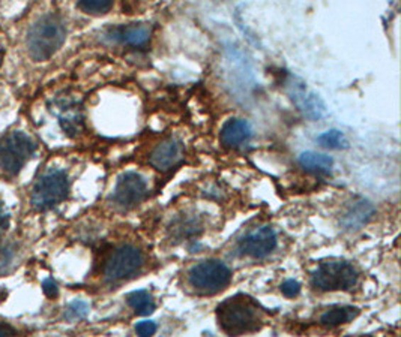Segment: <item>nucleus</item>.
Returning a JSON list of instances; mask_svg holds the SVG:
<instances>
[{
	"mask_svg": "<svg viewBox=\"0 0 401 337\" xmlns=\"http://www.w3.org/2000/svg\"><path fill=\"white\" fill-rule=\"evenodd\" d=\"M43 288H44V294L48 298H56L57 294H59V288H57V285L55 283L53 279H47L43 285Z\"/></svg>",
	"mask_w": 401,
	"mask_h": 337,
	"instance_id": "nucleus-24",
	"label": "nucleus"
},
{
	"mask_svg": "<svg viewBox=\"0 0 401 337\" xmlns=\"http://www.w3.org/2000/svg\"><path fill=\"white\" fill-rule=\"evenodd\" d=\"M275 248H277V234L270 227H262L250 232V234L245 236L238 244V251L242 255L257 259L273 253Z\"/></svg>",
	"mask_w": 401,
	"mask_h": 337,
	"instance_id": "nucleus-9",
	"label": "nucleus"
},
{
	"mask_svg": "<svg viewBox=\"0 0 401 337\" xmlns=\"http://www.w3.org/2000/svg\"><path fill=\"white\" fill-rule=\"evenodd\" d=\"M188 280L199 294L214 295L223 291L230 283L231 271L224 263L211 259V261L194 265L188 275Z\"/></svg>",
	"mask_w": 401,
	"mask_h": 337,
	"instance_id": "nucleus-6",
	"label": "nucleus"
},
{
	"mask_svg": "<svg viewBox=\"0 0 401 337\" xmlns=\"http://www.w3.org/2000/svg\"><path fill=\"white\" fill-rule=\"evenodd\" d=\"M373 215H374L373 204L366 200H358L348 205V209L344 212L341 217V225L348 231L359 229L368 222Z\"/></svg>",
	"mask_w": 401,
	"mask_h": 337,
	"instance_id": "nucleus-14",
	"label": "nucleus"
},
{
	"mask_svg": "<svg viewBox=\"0 0 401 337\" xmlns=\"http://www.w3.org/2000/svg\"><path fill=\"white\" fill-rule=\"evenodd\" d=\"M145 256L136 246L125 244L116 249L104 267V276L110 282H118L134 276L143 267Z\"/></svg>",
	"mask_w": 401,
	"mask_h": 337,
	"instance_id": "nucleus-7",
	"label": "nucleus"
},
{
	"mask_svg": "<svg viewBox=\"0 0 401 337\" xmlns=\"http://www.w3.org/2000/svg\"><path fill=\"white\" fill-rule=\"evenodd\" d=\"M136 331L138 336H152L157 333V324L152 321H141L137 324Z\"/></svg>",
	"mask_w": 401,
	"mask_h": 337,
	"instance_id": "nucleus-23",
	"label": "nucleus"
},
{
	"mask_svg": "<svg viewBox=\"0 0 401 337\" xmlns=\"http://www.w3.org/2000/svg\"><path fill=\"white\" fill-rule=\"evenodd\" d=\"M111 41L129 47L145 45L150 38V29L143 24H129L114 28L107 35Z\"/></svg>",
	"mask_w": 401,
	"mask_h": 337,
	"instance_id": "nucleus-11",
	"label": "nucleus"
},
{
	"mask_svg": "<svg viewBox=\"0 0 401 337\" xmlns=\"http://www.w3.org/2000/svg\"><path fill=\"white\" fill-rule=\"evenodd\" d=\"M359 315V310L351 306H337L326 310L325 314L320 316V322L326 327H339L341 324L355 319Z\"/></svg>",
	"mask_w": 401,
	"mask_h": 337,
	"instance_id": "nucleus-16",
	"label": "nucleus"
},
{
	"mask_svg": "<svg viewBox=\"0 0 401 337\" xmlns=\"http://www.w3.org/2000/svg\"><path fill=\"white\" fill-rule=\"evenodd\" d=\"M113 4L114 0H79V8L89 16H104Z\"/></svg>",
	"mask_w": 401,
	"mask_h": 337,
	"instance_id": "nucleus-19",
	"label": "nucleus"
},
{
	"mask_svg": "<svg viewBox=\"0 0 401 337\" xmlns=\"http://www.w3.org/2000/svg\"><path fill=\"white\" fill-rule=\"evenodd\" d=\"M8 225H9V216L5 212V207L2 205V202H0V237L5 234Z\"/></svg>",
	"mask_w": 401,
	"mask_h": 337,
	"instance_id": "nucleus-25",
	"label": "nucleus"
},
{
	"mask_svg": "<svg viewBox=\"0 0 401 337\" xmlns=\"http://www.w3.org/2000/svg\"><path fill=\"white\" fill-rule=\"evenodd\" d=\"M70 181L67 174L59 170L47 171L41 178L36 181L32 190L31 204L35 210L44 212L53 209L68 197Z\"/></svg>",
	"mask_w": 401,
	"mask_h": 337,
	"instance_id": "nucleus-4",
	"label": "nucleus"
},
{
	"mask_svg": "<svg viewBox=\"0 0 401 337\" xmlns=\"http://www.w3.org/2000/svg\"><path fill=\"white\" fill-rule=\"evenodd\" d=\"M182 159V146L177 141H165L150 154V164L160 171H167Z\"/></svg>",
	"mask_w": 401,
	"mask_h": 337,
	"instance_id": "nucleus-12",
	"label": "nucleus"
},
{
	"mask_svg": "<svg viewBox=\"0 0 401 337\" xmlns=\"http://www.w3.org/2000/svg\"><path fill=\"white\" fill-rule=\"evenodd\" d=\"M65 38L67 30L62 20L53 14L44 16L29 32L28 47L31 56L38 62L48 60L63 45Z\"/></svg>",
	"mask_w": 401,
	"mask_h": 337,
	"instance_id": "nucleus-2",
	"label": "nucleus"
},
{
	"mask_svg": "<svg viewBox=\"0 0 401 337\" xmlns=\"http://www.w3.org/2000/svg\"><path fill=\"white\" fill-rule=\"evenodd\" d=\"M289 95L295 105L297 107L307 119L309 120H320L326 113L325 103L319 98V95L308 90L302 81H292L289 86Z\"/></svg>",
	"mask_w": 401,
	"mask_h": 337,
	"instance_id": "nucleus-10",
	"label": "nucleus"
},
{
	"mask_svg": "<svg viewBox=\"0 0 401 337\" xmlns=\"http://www.w3.org/2000/svg\"><path fill=\"white\" fill-rule=\"evenodd\" d=\"M35 150L36 144L32 138L23 132H11L4 137L0 139V174L17 176Z\"/></svg>",
	"mask_w": 401,
	"mask_h": 337,
	"instance_id": "nucleus-3",
	"label": "nucleus"
},
{
	"mask_svg": "<svg viewBox=\"0 0 401 337\" xmlns=\"http://www.w3.org/2000/svg\"><path fill=\"white\" fill-rule=\"evenodd\" d=\"M317 141L322 147L331 150H340L348 146L346 135L341 131H339V129H331V131L323 132L322 135H319Z\"/></svg>",
	"mask_w": 401,
	"mask_h": 337,
	"instance_id": "nucleus-18",
	"label": "nucleus"
},
{
	"mask_svg": "<svg viewBox=\"0 0 401 337\" xmlns=\"http://www.w3.org/2000/svg\"><path fill=\"white\" fill-rule=\"evenodd\" d=\"M251 126L242 119H230L221 129V141L227 147H241L251 139Z\"/></svg>",
	"mask_w": 401,
	"mask_h": 337,
	"instance_id": "nucleus-13",
	"label": "nucleus"
},
{
	"mask_svg": "<svg viewBox=\"0 0 401 337\" xmlns=\"http://www.w3.org/2000/svg\"><path fill=\"white\" fill-rule=\"evenodd\" d=\"M148 195V183L140 174L129 171L119 177L113 190V200L122 207H133Z\"/></svg>",
	"mask_w": 401,
	"mask_h": 337,
	"instance_id": "nucleus-8",
	"label": "nucleus"
},
{
	"mask_svg": "<svg viewBox=\"0 0 401 337\" xmlns=\"http://www.w3.org/2000/svg\"><path fill=\"white\" fill-rule=\"evenodd\" d=\"M300 165L305 171L317 173V174H328L331 173L334 161L328 154L317 153V152H304L300 156Z\"/></svg>",
	"mask_w": 401,
	"mask_h": 337,
	"instance_id": "nucleus-15",
	"label": "nucleus"
},
{
	"mask_svg": "<svg viewBox=\"0 0 401 337\" xmlns=\"http://www.w3.org/2000/svg\"><path fill=\"white\" fill-rule=\"evenodd\" d=\"M216 321L226 334L242 336L260 329L262 314L250 297L235 295L216 307Z\"/></svg>",
	"mask_w": 401,
	"mask_h": 337,
	"instance_id": "nucleus-1",
	"label": "nucleus"
},
{
	"mask_svg": "<svg viewBox=\"0 0 401 337\" xmlns=\"http://www.w3.org/2000/svg\"><path fill=\"white\" fill-rule=\"evenodd\" d=\"M358 282L356 268L346 261L322 263L313 273V287L320 291H348Z\"/></svg>",
	"mask_w": 401,
	"mask_h": 337,
	"instance_id": "nucleus-5",
	"label": "nucleus"
},
{
	"mask_svg": "<svg viewBox=\"0 0 401 337\" xmlns=\"http://www.w3.org/2000/svg\"><path fill=\"white\" fill-rule=\"evenodd\" d=\"M12 334H16V331L11 327H6V326L0 327V336H12Z\"/></svg>",
	"mask_w": 401,
	"mask_h": 337,
	"instance_id": "nucleus-26",
	"label": "nucleus"
},
{
	"mask_svg": "<svg viewBox=\"0 0 401 337\" xmlns=\"http://www.w3.org/2000/svg\"><path fill=\"white\" fill-rule=\"evenodd\" d=\"M281 292L286 295L287 298H295L296 295H300V292H301V283L293 280V279H289L281 285Z\"/></svg>",
	"mask_w": 401,
	"mask_h": 337,
	"instance_id": "nucleus-22",
	"label": "nucleus"
},
{
	"mask_svg": "<svg viewBox=\"0 0 401 337\" xmlns=\"http://www.w3.org/2000/svg\"><path fill=\"white\" fill-rule=\"evenodd\" d=\"M126 300H128V304L133 307V310L137 315L148 316L153 314L155 302H153V297L149 294V291L146 290L134 291L126 297Z\"/></svg>",
	"mask_w": 401,
	"mask_h": 337,
	"instance_id": "nucleus-17",
	"label": "nucleus"
},
{
	"mask_svg": "<svg viewBox=\"0 0 401 337\" xmlns=\"http://www.w3.org/2000/svg\"><path fill=\"white\" fill-rule=\"evenodd\" d=\"M16 258V248L12 244H5L0 248V276L5 275L11 268Z\"/></svg>",
	"mask_w": 401,
	"mask_h": 337,
	"instance_id": "nucleus-20",
	"label": "nucleus"
},
{
	"mask_svg": "<svg viewBox=\"0 0 401 337\" xmlns=\"http://www.w3.org/2000/svg\"><path fill=\"white\" fill-rule=\"evenodd\" d=\"M89 314V304L84 302H74L67 309V319H82Z\"/></svg>",
	"mask_w": 401,
	"mask_h": 337,
	"instance_id": "nucleus-21",
	"label": "nucleus"
}]
</instances>
